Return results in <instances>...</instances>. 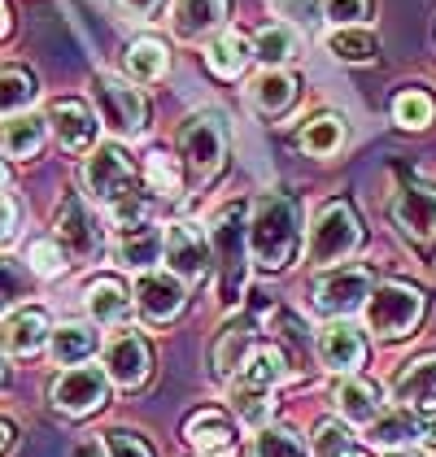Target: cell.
Masks as SVG:
<instances>
[{
    "label": "cell",
    "mask_w": 436,
    "mask_h": 457,
    "mask_svg": "<svg viewBox=\"0 0 436 457\" xmlns=\"http://www.w3.org/2000/svg\"><path fill=\"white\" fill-rule=\"evenodd\" d=\"M0 379H4V366H0Z\"/></svg>",
    "instance_id": "obj_52"
},
{
    "label": "cell",
    "mask_w": 436,
    "mask_h": 457,
    "mask_svg": "<svg viewBox=\"0 0 436 457\" xmlns=\"http://www.w3.org/2000/svg\"><path fill=\"white\" fill-rule=\"evenodd\" d=\"M48 349H53V361L57 366H79L96 353V331L83 327V322H66L48 336Z\"/></svg>",
    "instance_id": "obj_25"
},
{
    "label": "cell",
    "mask_w": 436,
    "mask_h": 457,
    "mask_svg": "<svg viewBox=\"0 0 436 457\" xmlns=\"http://www.w3.org/2000/svg\"><path fill=\"white\" fill-rule=\"evenodd\" d=\"M27 262H31V270H36L39 279H53V275H62L66 270V248L57 245V240H36V245L27 248Z\"/></svg>",
    "instance_id": "obj_39"
},
{
    "label": "cell",
    "mask_w": 436,
    "mask_h": 457,
    "mask_svg": "<svg viewBox=\"0 0 436 457\" xmlns=\"http://www.w3.org/2000/svg\"><path fill=\"white\" fill-rule=\"evenodd\" d=\"M145 183L157 192V196H180L183 192V175H180V166H175V157L171 153H148L145 157Z\"/></svg>",
    "instance_id": "obj_33"
},
{
    "label": "cell",
    "mask_w": 436,
    "mask_h": 457,
    "mask_svg": "<svg viewBox=\"0 0 436 457\" xmlns=\"http://www.w3.org/2000/svg\"><path fill=\"white\" fill-rule=\"evenodd\" d=\"M323 457H366V453L354 449V445H340V449H331V453H323Z\"/></svg>",
    "instance_id": "obj_47"
},
{
    "label": "cell",
    "mask_w": 436,
    "mask_h": 457,
    "mask_svg": "<svg viewBox=\"0 0 436 457\" xmlns=\"http://www.w3.org/2000/svg\"><path fill=\"white\" fill-rule=\"evenodd\" d=\"M254 44L245 36H236V31H227V36H218L210 48H205V66L214 74H222V79H236V74L245 71L249 62H254Z\"/></svg>",
    "instance_id": "obj_26"
},
{
    "label": "cell",
    "mask_w": 436,
    "mask_h": 457,
    "mask_svg": "<svg viewBox=\"0 0 436 457\" xmlns=\"http://www.w3.org/2000/svg\"><path fill=\"white\" fill-rule=\"evenodd\" d=\"M136 301L153 322H166V318H175L183 310V279L175 270L171 275L166 270H145L136 279Z\"/></svg>",
    "instance_id": "obj_16"
},
{
    "label": "cell",
    "mask_w": 436,
    "mask_h": 457,
    "mask_svg": "<svg viewBox=\"0 0 436 457\" xmlns=\"http://www.w3.org/2000/svg\"><path fill=\"white\" fill-rule=\"evenodd\" d=\"M319 357H323L327 370H336V375H354V370L366 361V345L349 322H331L323 336H319Z\"/></svg>",
    "instance_id": "obj_18"
},
{
    "label": "cell",
    "mask_w": 436,
    "mask_h": 457,
    "mask_svg": "<svg viewBox=\"0 0 436 457\" xmlns=\"http://www.w3.org/2000/svg\"><path fill=\"white\" fill-rule=\"evenodd\" d=\"M74 457H105V445H96V440H83V445L74 449Z\"/></svg>",
    "instance_id": "obj_46"
},
{
    "label": "cell",
    "mask_w": 436,
    "mask_h": 457,
    "mask_svg": "<svg viewBox=\"0 0 436 457\" xmlns=\"http://www.w3.org/2000/svg\"><path fill=\"white\" fill-rule=\"evenodd\" d=\"M183 436H188V445L201 457H236V431H231V422L222 419V414H214V410L192 414L188 427H183Z\"/></svg>",
    "instance_id": "obj_19"
},
{
    "label": "cell",
    "mask_w": 436,
    "mask_h": 457,
    "mask_svg": "<svg viewBox=\"0 0 436 457\" xmlns=\"http://www.w3.org/2000/svg\"><path fill=\"white\" fill-rule=\"evenodd\" d=\"M22 301V275L9 266V262H0V314L9 310V305H18Z\"/></svg>",
    "instance_id": "obj_42"
},
{
    "label": "cell",
    "mask_w": 436,
    "mask_h": 457,
    "mask_svg": "<svg viewBox=\"0 0 436 457\" xmlns=\"http://www.w3.org/2000/svg\"><path fill=\"white\" fill-rule=\"evenodd\" d=\"M36 101V79L27 71H0V113H18Z\"/></svg>",
    "instance_id": "obj_36"
},
{
    "label": "cell",
    "mask_w": 436,
    "mask_h": 457,
    "mask_svg": "<svg viewBox=\"0 0 436 457\" xmlns=\"http://www.w3.org/2000/svg\"><path fill=\"white\" fill-rule=\"evenodd\" d=\"M4 179H9V175H4V162H0V187H4Z\"/></svg>",
    "instance_id": "obj_50"
},
{
    "label": "cell",
    "mask_w": 436,
    "mask_h": 457,
    "mask_svg": "<svg viewBox=\"0 0 436 457\" xmlns=\"http://www.w3.org/2000/svg\"><path fill=\"white\" fill-rule=\"evenodd\" d=\"M393 118H398V127H406V131H423V127H432L436 101L428 92H401L398 101H393Z\"/></svg>",
    "instance_id": "obj_34"
},
{
    "label": "cell",
    "mask_w": 436,
    "mask_h": 457,
    "mask_svg": "<svg viewBox=\"0 0 436 457\" xmlns=\"http://www.w3.org/2000/svg\"><path fill=\"white\" fill-rule=\"evenodd\" d=\"M249 253L257 266L284 270L297 253V210L289 196H262L249 218Z\"/></svg>",
    "instance_id": "obj_2"
},
{
    "label": "cell",
    "mask_w": 436,
    "mask_h": 457,
    "mask_svg": "<svg viewBox=\"0 0 436 457\" xmlns=\"http://www.w3.org/2000/svg\"><path fill=\"white\" fill-rule=\"evenodd\" d=\"M289 379V357L280 349H254L245 357V366L236 370V384H231V401H236V414L245 422H262L271 414V392Z\"/></svg>",
    "instance_id": "obj_3"
},
{
    "label": "cell",
    "mask_w": 436,
    "mask_h": 457,
    "mask_svg": "<svg viewBox=\"0 0 436 457\" xmlns=\"http://www.w3.org/2000/svg\"><path fill=\"white\" fill-rule=\"evenodd\" d=\"M96 105H101V118L113 136L136 140L148 131V105L131 83H122L113 74H96Z\"/></svg>",
    "instance_id": "obj_7"
},
{
    "label": "cell",
    "mask_w": 436,
    "mask_h": 457,
    "mask_svg": "<svg viewBox=\"0 0 436 457\" xmlns=\"http://www.w3.org/2000/svg\"><path fill=\"white\" fill-rule=\"evenodd\" d=\"M227 18V0H175L171 9V27L180 39H201L218 31Z\"/></svg>",
    "instance_id": "obj_21"
},
{
    "label": "cell",
    "mask_w": 436,
    "mask_h": 457,
    "mask_svg": "<svg viewBox=\"0 0 436 457\" xmlns=\"http://www.w3.org/2000/svg\"><path fill=\"white\" fill-rule=\"evenodd\" d=\"M249 345H254V322L249 318H231L222 327V340L214 345V366L218 375H236L249 357Z\"/></svg>",
    "instance_id": "obj_24"
},
{
    "label": "cell",
    "mask_w": 436,
    "mask_h": 457,
    "mask_svg": "<svg viewBox=\"0 0 436 457\" xmlns=\"http://www.w3.org/2000/svg\"><path fill=\"white\" fill-rule=\"evenodd\" d=\"M57 245L66 248V257H74V262H88L101 248V231H96L92 213L79 196H66L57 205Z\"/></svg>",
    "instance_id": "obj_13"
},
{
    "label": "cell",
    "mask_w": 436,
    "mask_h": 457,
    "mask_svg": "<svg viewBox=\"0 0 436 457\" xmlns=\"http://www.w3.org/2000/svg\"><path fill=\"white\" fill-rule=\"evenodd\" d=\"M105 449H109V457H153V449H148L140 436H131V431H109Z\"/></svg>",
    "instance_id": "obj_41"
},
{
    "label": "cell",
    "mask_w": 436,
    "mask_h": 457,
    "mask_svg": "<svg viewBox=\"0 0 436 457\" xmlns=\"http://www.w3.org/2000/svg\"><path fill=\"white\" fill-rule=\"evenodd\" d=\"M393 396H398L401 410H419V414H436V353L428 357H415L393 384Z\"/></svg>",
    "instance_id": "obj_15"
},
{
    "label": "cell",
    "mask_w": 436,
    "mask_h": 457,
    "mask_svg": "<svg viewBox=\"0 0 436 457\" xmlns=\"http://www.w3.org/2000/svg\"><path fill=\"white\" fill-rule=\"evenodd\" d=\"M83 179H88V192L113 213L118 227H140L145 210H140V192H136V170L118 144L96 148L83 166Z\"/></svg>",
    "instance_id": "obj_1"
},
{
    "label": "cell",
    "mask_w": 436,
    "mask_h": 457,
    "mask_svg": "<svg viewBox=\"0 0 436 457\" xmlns=\"http://www.w3.org/2000/svg\"><path fill=\"white\" fill-rule=\"evenodd\" d=\"M393 222L401 227V236H410L415 245L436 240V187L432 183L401 187L398 201H393Z\"/></svg>",
    "instance_id": "obj_10"
},
{
    "label": "cell",
    "mask_w": 436,
    "mask_h": 457,
    "mask_svg": "<svg viewBox=\"0 0 436 457\" xmlns=\"http://www.w3.org/2000/svg\"><path fill=\"white\" fill-rule=\"evenodd\" d=\"M323 13L336 27H358L371 18V0H323Z\"/></svg>",
    "instance_id": "obj_40"
},
{
    "label": "cell",
    "mask_w": 436,
    "mask_h": 457,
    "mask_svg": "<svg viewBox=\"0 0 436 457\" xmlns=\"http://www.w3.org/2000/svg\"><path fill=\"white\" fill-rule=\"evenodd\" d=\"M44 144V118L36 113H18L9 122H0V148L9 157H36Z\"/></svg>",
    "instance_id": "obj_27"
},
{
    "label": "cell",
    "mask_w": 436,
    "mask_h": 457,
    "mask_svg": "<svg viewBox=\"0 0 436 457\" xmlns=\"http://www.w3.org/2000/svg\"><path fill=\"white\" fill-rule=\"evenodd\" d=\"M393 457H419V453H401V449H398V453H393Z\"/></svg>",
    "instance_id": "obj_51"
},
{
    "label": "cell",
    "mask_w": 436,
    "mask_h": 457,
    "mask_svg": "<svg viewBox=\"0 0 436 457\" xmlns=\"http://www.w3.org/2000/svg\"><path fill=\"white\" fill-rule=\"evenodd\" d=\"M48 318L44 310H18V314H9L0 322V349L13 353V357H31L48 345Z\"/></svg>",
    "instance_id": "obj_17"
},
{
    "label": "cell",
    "mask_w": 436,
    "mask_h": 457,
    "mask_svg": "<svg viewBox=\"0 0 436 457\" xmlns=\"http://www.w3.org/2000/svg\"><path fill=\"white\" fill-rule=\"evenodd\" d=\"M366 327L380 336V340H401L419 318H423V292L406 287V283H380L371 296H366Z\"/></svg>",
    "instance_id": "obj_5"
},
{
    "label": "cell",
    "mask_w": 436,
    "mask_h": 457,
    "mask_svg": "<svg viewBox=\"0 0 436 457\" xmlns=\"http://www.w3.org/2000/svg\"><path fill=\"white\" fill-rule=\"evenodd\" d=\"M254 101H257V109H262V113H271V118H275V113H284V109L297 101V79L284 74L280 66H275V71H266L254 83Z\"/></svg>",
    "instance_id": "obj_30"
},
{
    "label": "cell",
    "mask_w": 436,
    "mask_h": 457,
    "mask_svg": "<svg viewBox=\"0 0 436 457\" xmlns=\"http://www.w3.org/2000/svg\"><path fill=\"white\" fill-rule=\"evenodd\" d=\"M180 148L201 175H214L218 166H222V153H227V131H222L218 113H197V118L183 127Z\"/></svg>",
    "instance_id": "obj_12"
},
{
    "label": "cell",
    "mask_w": 436,
    "mask_h": 457,
    "mask_svg": "<svg viewBox=\"0 0 436 457\" xmlns=\"http://www.w3.org/2000/svg\"><path fill=\"white\" fill-rule=\"evenodd\" d=\"M210 253H214V248H210V236H205L197 222H175V227L166 231V262H171V270H175L183 283L205 275Z\"/></svg>",
    "instance_id": "obj_11"
},
{
    "label": "cell",
    "mask_w": 436,
    "mask_h": 457,
    "mask_svg": "<svg viewBox=\"0 0 436 457\" xmlns=\"http://www.w3.org/2000/svg\"><path fill=\"white\" fill-rule=\"evenodd\" d=\"M336 410H340V419L354 422V427H371L380 419V410H384V396H380V387L371 379L349 375L345 384L336 387Z\"/></svg>",
    "instance_id": "obj_20"
},
{
    "label": "cell",
    "mask_w": 436,
    "mask_h": 457,
    "mask_svg": "<svg viewBox=\"0 0 436 457\" xmlns=\"http://www.w3.org/2000/svg\"><path fill=\"white\" fill-rule=\"evenodd\" d=\"M327 53L336 62H345V66H366V62H375V39L366 36V31L340 27V31L327 36Z\"/></svg>",
    "instance_id": "obj_31"
},
{
    "label": "cell",
    "mask_w": 436,
    "mask_h": 457,
    "mask_svg": "<svg viewBox=\"0 0 436 457\" xmlns=\"http://www.w3.org/2000/svg\"><path fill=\"white\" fill-rule=\"evenodd\" d=\"M166 44L162 39H131L127 44V57H122V66L127 74L136 79V83H153V79H162L166 74Z\"/></svg>",
    "instance_id": "obj_28"
},
{
    "label": "cell",
    "mask_w": 436,
    "mask_h": 457,
    "mask_svg": "<svg viewBox=\"0 0 436 457\" xmlns=\"http://www.w3.org/2000/svg\"><path fill=\"white\" fill-rule=\"evenodd\" d=\"M162 248H166V236H157L153 227H122V236H118V245H113V257L122 262V266H153L157 257H162Z\"/></svg>",
    "instance_id": "obj_23"
},
{
    "label": "cell",
    "mask_w": 436,
    "mask_h": 457,
    "mask_svg": "<svg viewBox=\"0 0 436 457\" xmlns=\"http://www.w3.org/2000/svg\"><path fill=\"white\" fill-rule=\"evenodd\" d=\"M275 9H280L284 18H297V22H314L319 0H275Z\"/></svg>",
    "instance_id": "obj_43"
},
{
    "label": "cell",
    "mask_w": 436,
    "mask_h": 457,
    "mask_svg": "<svg viewBox=\"0 0 436 457\" xmlns=\"http://www.w3.org/2000/svg\"><path fill=\"white\" fill-rule=\"evenodd\" d=\"M366 296H371V275H366L363 266H345V270H327L323 279L314 283V292H310V301H314V310L327 318H349L358 314L366 305Z\"/></svg>",
    "instance_id": "obj_8"
},
{
    "label": "cell",
    "mask_w": 436,
    "mask_h": 457,
    "mask_svg": "<svg viewBox=\"0 0 436 457\" xmlns=\"http://www.w3.org/2000/svg\"><path fill=\"white\" fill-rule=\"evenodd\" d=\"M148 366H153L148 345L136 331H122V336H113L105 345V375L118 387H140L148 379Z\"/></svg>",
    "instance_id": "obj_14"
},
{
    "label": "cell",
    "mask_w": 436,
    "mask_h": 457,
    "mask_svg": "<svg viewBox=\"0 0 436 457\" xmlns=\"http://www.w3.org/2000/svg\"><path fill=\"white\" fill-rule=\"evenodd\" d=\"M118 4H122L131 18H153V13L162 9V0H118Z\"/></svg>",
    "instance_id": "obj_45"
},
{
    "label": "cell",
    "mask_w": 436,
    "mask_h": 457,
    "mask_svg": "<svg viewBox=\"0 0 436 457\" xmlns=\"http://www.w3.org/2000/svg\"><path fill=\"white\" fill-rule=\"evenodd\" d=\"M48 118H53V131H57L66 153H83L88 144L96 140V118L88 113L83 101H57Z\"/></svg>",
    "instance_id": "obj_22"
},
{
    "label": "cell",
    "mask_w": 436,
    "mask_h": 457,
    "mask_svg": "<svg viewBox=\"0 0 436 457\" xmlns=\"http://www.w3.org/2000/svg\"><path fill=\"white\" fill-rule=\"evenodd\" d=\"M88 314L96 318V322H122L127 310H131V296L122 292V283L118 279H96L88 287Z\"/></svg>",
    "instance_id": "obj_29"
},
{
    "label": "cell",
    "mask_w": 436,
    "mask_h": 457,
    "mask_svg": "<svg viewBox=\"0 0 436 457\" xmlns=\"http://www.w3.org/2000/svg\"><path fill=\"white\" fill-rule=\"evenodd\" d=\"M9 31V9H4V0H0V36Z\"/></svg>",
    "instance_id": "obj_49"
},
{
    "label": "cell",
    "mask_w": 436,
    "mask_h": 457,
    "mask_svg": "<svg viewBox=\"0 0 436 457\" xmlns=\"http://www.w3.org/2000/svg\"><path fill=\"white\" fill-rule=\"evenodd\" d=\"M254 53L262 57V62H271V66H280V62H289V57H297V36H292V27H266L262 36H257Z\"/></svg>",
    "instance_id": "obj_38"
},
{
    "label": "cell",
    "mask_w": 436,
    "mask_h": 457,
    "mask_svg": "<svg viewBox=\"0 0 436 457\" xmlns=\"http://www.w3.org/2000/svg\"><path fill=\"white\" fill-rule=\"evenodd\" d=\"M9 440H13V431H9V427H4V422H0V453H4V449H9Z\"/></svg>",
    "instance_id": "obj_48"
},
{
    "label": "cell",
    "mask_w": 436,
    "mask_h": 457,
    "mask_svg": "<svg viewBox=\"0 0 436 457\" xmlns=\"http://www.w3.org/2000/svg\"><path fill=\"white\" fill-rule=\"evenodd\" d=\"M210 248H214L218 266H222V305H236L245 275H249V262H245V205H222L214 213Z\"/></svg>",
    "instance_id": "obj_4"
},
{
    "label": "cell",
    "mask_w": 436,
    "mask_h": 457,
    "mask_svg": "<svg viewBox=\"0 0 436 457\" xmlns=\"http://www.w3.org/2000/svg\"><path fill=\"white\" fill-rule=\"evenodd\" d=\"M109 396V375L96 366H71L66 375H57L53 384V405L62 414H88Z\"/></svg>",
    "instance_id": "obj_9"
},
{
    "label": "cell",
    "mask_w": 436,
    "mask_h": 457,
    "mask_svg": "<svg viewBox=\"0 0 436 457\" xmlns=\"http://www.w3.org/2000/svg\"><path fill=\"white\" fill-rule=\"evenodd\" d=\"M358 240H363V227H358L354 210L331 201V205L319 210L314 227H310V262L314 266H336L340 257H349L358 248Z\"/></svg>",
    "instance_id": "obj_6"
},
{
    "label": "cell",
    "mask_w": 436,
    "mask_h": 457,
    "mask_svg": "<svg viewBox=\"0 0 436 457\" xmlns=\"http://www.w3.org/2000/svg\"><path fill=\"white\" fill-rule=\"evenodd\" d=\"M371 436H375V445L401 449V445L419 440V419H415L410 410H401V414H384V419L371 422Z\"/></svg>",
    "instance_id": "obj_35"
},
{
    "label": "cell",
    "mask_w": 436,
    "mask_h": 457,
    "mask_svg": "<svg viewBox=\"0 0 436 457\" xmlns=\"http://www.w3.org/2000/svg\"><path fill=\"white\" fill-rule=\"evenodd\" d=\"M13 227H18V210H13L9 196H0V245L13 240Z\"/></svg>",
    "instance_id": "obj_44"
},
{
    "label": "cell",
    "mask_w": 436,
    "mask_h": 457,
    "mask_svg": "<svg viewBox=\"0 0 436 457\" xmlns=\"http://www.w3.org/2000/svg\"><path fill=\"white\" fill-rule=\"evenodd\" d=\"M340 144H345V127H340V118H336V113H319V118H310V122H306V131H301V148H306V153H314V157H331Z\"/></svg>",
    "instance_id": "obj_32"
},
{
    "label": "cell",
    "mask_w": 436,
    "mask_h": 457,
    "mask_svg": "<svg viewBox=\"0 0 436 457\" xmlns=\"http://www.w3.org/2000/svg\"><path fill=\"white\" fill-rule=\"evenodd\" d=\"M254 457H310L306 445L284 427H262L254 440Z\"/></svg>",
    "instance_id": "obj_37"
}]
</instances>
